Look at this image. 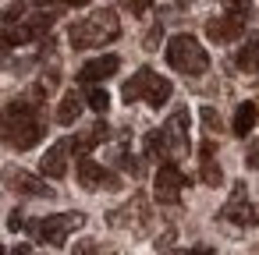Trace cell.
Returning <instances> with one entry per match:
<instances>
[{"label":"cell","instance_id":"obj_21","mask_svg":"<svg viewBox=\"0 0 259 255\" xmlns=\"http://www.w3.org/2000/svg\"><path fill=\"white\" fill-rule=\"evenodd\" d=\"M75 255H114V248L89 237V241H78V244H75Z\"/></svg>","mask_w":259,"mask_h":255},{"label":"cell","instance_id":"obj_15","mask_svg":"<svg viewBox=\"0 0 259 255\" xmlns=\"http://www.w3.org/2000/svg\"><path fill=\"white\" fill-rule=\"evenodd\" d=\"M153 75H156L153 68H139V71H135V78H132V82H124L121 96H124L128 103H135V99H146V89H149V78H153Z\"/></svg>","mask_w":259,"mask_h":255},{"label":"cell","instance_id":"obj_19","mask_svg":"<svg viewBox=\"0 0 259 255\" xmlns=\"http://www.w3.org/2000/svg\"><path fill=\"white\" fill-rule=\"evenodd\" d=\"M110 138V128L107 124H93L85 135H78L75 142H71V149H78V152H89L93 145H100V142H107Z\"/></svg>","mask_w":259,"mask_h":255},{"label":"cell","instance_id":"obj_36","mask_svg":"<svg viewBox=\"0 0 259 255\" xmlns=\"http://www.w3.org/2000/svg\"><path fill=\"white\" fill-rule=\"evenodd\" d=\"M0 255H8V251H4V244H0Z\"/></svg>","mask_w":259,"mask_h":255},{"label":"cell","instance_id":"obj_24","mask_svg":"<svg viewBox=\"0 0 259 255\" xmlns=\"http://www.w3.org/2000/svg\"><path fill=\"white\" fill-rule=\"evenodd\" d=\"M50 25H54V18H32V22H25V29H29V36H32V39H36V36H43Z\"/></svg>","mask_w":259,"mask_h":255},{"label":"cell","instance_id":"obj_3","mask_svg":"<svg viewBox=\"0 0 259 255\" xmlns=\"http://www.w3.org/2000/svg\"><path fill=\"white\" fill-rule=\"evenodd\" d=\"M167 64L174 71H181V75H202L209 68V54L199 46L195 36H185L181 32V36L167 39Z\"/></svg>","mask_w":259,"mask_h":255},{"label":"cell","instance_id":"obj_22","mask_svg":"<svg viewBox=\"0 0 259 255\" xmlns=\"http://www.w3.org/2000/svg\"><path fill=\"white\" fill-rule=\"evenodd\" d=\"M85 103H89V110H96V114H107V110H110V96H107V89H100V85L89 89V99H85Z\"/></svg>","mask_w":259,"mask_h":255},{"label":"cell","instance_id":"obj_17","mask_svg":"<svg viewBox=\"0 0 259 255\" xmlns=\"http://www.w3.org/2000/svg\"><path fill=\"white\" fill-rule=\"evenodd\" d=\"M170 92H174V85H170L163 75H153V78H149V89H146V103L160 110V107L170 99Z\"/></svg>","mask_w":259,"mask_h":255},{"label":"cell","instance_id":"obj_35","mask_svg":"<svg viewBox=\"0 0 259 255\" xmlns=\"http://www.w3.org/2000/svg\"><path fill=\"white\" fill-rule=\"evenodd\" d=\"M167 255H185V251H167Z\"/></svg>","mask_w":259,"mask_h":255},{"label":"cell","instance_id":"obj_10","mask_svg":"<svg viewBox=\"0 0 259 255\" xmlns=\"http://www.w3.org/2000/svg\"><path fill=\"white\" fill-rule=\"evenodd\" d=\"M68 152H71V142L68 138H61V142H54L50 149H47V156L39 160V170L47 174V177H64L68 174Z\"/></svg>","mask_w":259,"mask_h":255},{"label":"cell","instance_id":"obj_25","mask_svg":"<svg viewBox=\"0 0 259 255\" xmlns=\"http://www.w3.org/2000/svg\"><path fill=\"white\" fill-rule=\"evenodd\" d=\"M0 18H4V22H18V18H22V4H15V8H8L4 15H0Z\"/></svg>","mask_w":259,"mask_h":255},{"label":"cell","instance_id":"obj_32","mask_svg":"<svg viewBox=\"0 0 259 255\" xmlns=\"http://www.w3.org/2000/svg\"><path fill=\"white\" fill-rule=\"evenodd\" d=\"M68 4H71V8H85V4H89V0H68Z\"/></svg>","mask_w":259,"mask_h":255},{"label":"cell","instance_id":"obj_12","mask_svg":"<svg viewBox=\"0 0 259 255\" xmlns=\"http://www.w3.org/2000/svg\"><path fill=\"white\" fill-rule=\"evenodd\" d=\"M146 216H149V209H146V198H142V195H135L128 206L114 209L107 220H110L114 227H142V223H146Z\"/></svg>","mask_w":259,"mask_h":255},{"label":"cell","instance_id":"obj_6","mask_svg":"<svg viewBox=\"0 0 259 255\" xmlns=\"http://www.w3.org/2000/svg\"><path fill=\"white\" fill-rule=\"evenodd\" d=\"M160 131H163L167 152H174V156L188 152V110H174V114H170V121H167Z\"/></svg>","mask_w":259,"mask_h":255},{"label":"cell","instance_id":"obj_13","mask_svg":"<svg viewBox=\"0 0 259 255\" xmlns=\"http://www.w3.org/2000/svg\"><path fill=\"white\" fill-rule=\"evenodd\" d=\"M241 29H245V22L241 18H209L206 22V36L213 39V43H234L238 36H241Z\"/></svg>","mask_w":259,"mask_h":255},{"label":"cell","instance_id":"obj_16","mask_svg":"<svg viewBox=\"0 0 259 255\" xmlns=\"http://www.w3.org/2000/svg\"><path fill=\"white\" fill-rule=\"evenodd\" d=\"M255 121H259V107H255V103H241V107H238V114H234L231 131H234L238 138H245V135L255 128Z\"/></svg>","mask_w":259,"mask_h":255},{"label":"cell","instance_id":"obj_29","mask_svg":"<svg viewBox=\"0 0 259 255\" xmlns=\"http://www.w3.org/2000/svg\"><path fill=\"white\" fill-rule=\"evenodd\" d=\"M185 255H213V248H209V244H195V248H188Z\"/></svg>","mask_w":259,"mask_h":255},{"label":"cell","instance_id":"obj_7","mask_svg":"<svg viewBox=\"0 0 259 255\" xmlns=\"http://www.w3.org/2000/svg\"><path fill=\"white\" fill-rule=\"evenodd\" d=\"M220 216L231 220V223H259V202H248L245 184H234V195H231V202L224 206Z\"/></svg>","mask_w":259,"mask_h":255},{"label":"cell","instance_id":"obj_33","mask_svg":"<svg viewBox=\"0 0 259 255\" xmlns=\"http://www.w3.org/2000/svg\"><path fill=\"white\" fill-rule=\"evenodd\" d=\"M36 4H39V8H50V4H57V0H36Z\"/></svg>","mask_w":259,"mask_h":255},{"label":"cell","instance_id":"obj_34","mask_svg":"<svg viewBox=\"0 0 259 255\" xmlns=\"http://www.w3.org/2000/svg\"><path fill=\"white\" fill-rule=\"evenodd\" d=\"M178 4H181V8H185V4H192V0H178Z\"/></svg>","mask_w":259,"mask_h":255},{"label":"cell","instance_id":"obj_20","mask_svg":"<svg viewBox=\"0 0 259 255\" xmlns=\"http://www.w3.org/2000/svg\"><path fill=\"white\" fill-rule=\"evenodd\" d=\"M234 61H238V68H241V71H252V68L259 64V39H255V36H248Z\"/></svg>","mask_w":259,"mask_h":255},{"label":"cell","instance_id":"obj_9","mask_svg":"<svg viewBox=\"0 0 259 255\" xmlns=\"http://www.w3.org/2000/svg\"><path fill=\"white\" fill-rule=\"evenodd\" d=\"M4 181H8L15 191H22V195H36V198H50V195H54V188H47V181L25 174V170H18V167H8V170H4Z\"/></svg>","mask_w":259,"mask_h":255},{"label":"cell","instance_id":"obj_27","mask_svg":"<svg viewBox=\"0 0 259 255\" xmlns=\"http://www.w3.org/2000/svg\"><path fill=\"white\" fill-rule=\"evenodd\" d=\"M156 43H160V25H156V29L146 36V50H156Z\"/></svg>","mask_w":259,"mask_h":255},{"label":"cell","instance_id":"obj_5","mask_svg":"<svg viewBox=\"0 0 259 255\" xmlns=\"http://www.w3.org/2000/svg\"><path fill=\"white\" fill-rule=\"evenodd\" d=\"M181 188H185V174H181L174 163H163V167L156 170V177H153V195H156V202L174 206V202L181 198Z\"/></svg>","mask_w":259,"mask_h":255},{"label":"cell","instance_id":"obj_30","mask_svg":"<svg viewBox=\"0 0 259 255\" xmlns=\"http://www.w3.org/2000/svg\"><path fill=\"white\" fill-rule=\"evenodd\" d=\"M11 255H32V248H29V244H18V248H15Z\"/></svg>","mask_w":259,"mask_h":255},{"label":"cell","instance_id":"obj_2","mask_svg":"<svg viewBox=\"0 0 259 255\" xmlns=\"http://www.w3.org/2000/svg\"><path fill=\"white\" fill-rule=\"evenodd\" d=\"M121 36V22L114 11H96L89 18H82L78 25H71V46L75 50H89V46H107Z\"/></svg>","mask_w":259,"mask_h":255},{"label":"cell","instance_id":"obj_11","mask_svg":"<svg viewBox=\"0 0 259 255\" xmlns=\"http://www.w3.org/2000/svg\"><path fill=\"white\" fill-rule=\"evenodd\" d=\"M117 68H121V61H117L114 54H103V57H96V61L82 64V71H78V82H89V85H96V82H107L110 75H117Z\"/></svg>","mask_w":259,"mask_h":255},{"label":"cell","instance_id":"obj_4","mask_svg":"<svg viewBox=\"0 0 259 255\" xmlns=\"http://www.w3.org/2000/svg\"><path fill=\"white\" fill-rule=\"evenodd\" d=\"M82 223H85L82 213H57V216H47V220L36 223V237H39L43 244H54V248H57V244H64L68 234H75Z\"/></svg>","mask_w":259,"mask_h":255},{"label":"cell","instance_id":"obj_28","mask_svg":"<svg viewBox=\"0 0 259 255\" xmlns=\"http://www.w3.org/2000/svg\"><path fill=\"white\" fill-rule=\"evenodd\" d=\"M8 227H11V230H22V227H25V216H22V213H11Z\"/></svg>","mask_w":259,"mask_h":255},{"label":"cell","instance_id":"obj_18","mask_svg":"<svg viewBox=\"0 0 259 255\" xmlns=\"http://www.w3.org/2000/svg\"><path fill=\"white\" fill-rule=\"evenodd\" d=\"M78 114H82V99L75 96V92H64V99L57 103V124H75L78 121Z\"/></svg>","mask_w":259,"mask_h":255},{"label":"cell","instance_id":"obj_31","mask_svg":"<svg viewBox=\"0 0 259 255\" xmlns=\"http://www.w3.org/2000/svg\"><path fill=\"white\" fill-rule=\"evenodd\" d=\"M248 167H259V149H252V152H248Z\"/></svg>","mask_w":259,"mask_h":255},{"label":"cell","instance_id":"obj_23","mask_svg":"<svg viewBox=\"0 0 259 255\" xmlns=\"http://www.w3.org/2000/svg\"><path fill=\"white\" fill-rule=\"evenodd\" d=\"M220 4H224V11H227L231 18H241V22H245V15L252 11V0H220Z\"/></svg>","mask_w":259,"mask_h":255},{"label":"cell","instance_id":"obj_26","mask_svg":"<svg viewBox=\"0 0 259 255\" xmlns=\"http://www.w3.org/2000/svg\"><path fill=\"white\" fill-rule=\"evenodd\" d=\"M202 121H206L209 128H220V117H217V114H213L209 107H202Z\"/></svg>","mask_w":259,"mask_h":255},{"label":"cell","instance_id":"obj_1","mask_svg":"<svg viewBox=\"0 0 259 255\" xmlns=\"http://www.w3.org/2000/svg\"><path fill=\"white\" fill-rule=\"evenodd\" d=\"M43 138V121L36 114V103H8L0 114V142L11 149H32Z\"/></svg>","mask_w":259,"mask_h":255},{"label":"cell","instance_id":"obj_8","mask_svg":"<svg viewBox=\"0 0 259 255\" xmlns=\"http://www.w3.org/2000/svg\"><path fill=\"white\" fill-rule=\"evenodd\" d=\"M78 184H82L85 191H100V188H114L117 177H114L110 170H103L96 160L82 156V160H78Z\"/></svg>","mask_w":259,"mask_h":255},{"label":"cell","instance_id":"obj_14","mask_svg":"<svg viewBox=\"0 0 259 255\" xmlns=\"http://www.w3.org/2000/svg\"><path fill=\"white\" fill-rule=\"evenodd\" d=\"M199 156H202V170H199L202 184H209V188L224 184V170H220L217 160H213V142H202V145H199Z\"/></svg>","mask_w":259,"mask_h":255}]
</instances>
